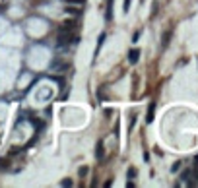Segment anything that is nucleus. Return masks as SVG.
I'll list each match as a JSON object with an SVG mask.
<instances>
[{"instance_id":"3","label":"nucleus","mask_w":198,"mask_h":188,"mask_svg":"<svg viewBox=\"0 0 198 188\" xmlns=\"http://www.w3.org/2000/svg\"><path fill=\"white\" fill-rule=\"evenodd\" d=\"M138 60H140V49H132L130 53H128V62H130V64H136Z\"/></svg>"},{"instance_id":"5","label":"nucleus","mask_w":198,"mask_h":188,"mask_svg":"<svg viewBox=\"0 0 198 188\" xmlns=\"http://www.w3.org/2000/svg\"><path fill=\"white\" fill-rule=\"evenodd\" d=\"M103 155H105V148H103V142L99 140L97 145H95V157H97V159L101 161V159H103Z\"/></svg>"},{"instance_id":"14","label":"nucleus","mask_w":198,"mask_h":188,"mask_svg":"<svg viewBox=\"0 0 198 188\" xmlns=\"http://www.w3.org/2000/svg\"><path fill=\"white\" fill-rule=\"evenodd\" d=\"M66 10H68V12H70V14H78V12H80V10H76V8H72V6H70V8H66Z\"/></svg>"},{"instance_id":"8","label":"nucleus","mask_w":198,"mask_h":188,"mask_svg":"<svg viewBox=\"0 0 198 188\" xmlns=\"http://www.w3.org/2000/svg\"><path fill=\"white\" fill-rule=\"evenodd\" d=\"M105 18H107V19L113 18V0H107V12H105Z\"/></svg>"},{"instance_id":"13","label":"nucleus","mask_w":198,"mask_h":188,"mask_svg":"<svg viewBox=\"0 0 198 188\" xmlns=\"http://www.w3.org/2000/svg\"><path fill=\"white\" fill-rule=\"evenodd\" d=\"M134 176H136V169L130 167V169H128V179H134Z\"/></svg>"},{"instance_id":"9","label":"nucleus","mask_w":198,"mask_h":188,"mask_svg":"<svg viewBox=\"0 0 198 188\" xmlns=\"http://www.w3.org/2000/svg\"><path fill=\"white\" fill-rule=\"evenodd\" d=\"M169 41H171V31H165V33H163V41H161V47H163V49L169 45Z\"/></svg>"},{"instance_id":"4","label":"nucleus","mask_w":198,"mask_h":188,"mask_svg":"<svg viewBox=\"0 0 198 188\" xmlns=\"http://www.w3.org/2000/svg\"><path fill=\"white\" fill-rule=\"evenodd\" d=\"M68 68L66 62H60V60H55L52 62V66H51V70H55V72H64Z\"/></svg>"},{"instance_id":"10","label":"nucleus","mask_w":198,"mask_h":188,"mask_svg":"<svg viewBox=\"0 0 198 188\" xmlns=\"http://www.w3.org/2000/svg\"><path fill=\"white\" fill-rule=\"evenodd\" d=\"M72 184H74L72 179H64V180H60V186H66V188H68V186H72Z\"/></svg>"},{"instance_id":"1","label":"nucleus","mask_w":198,"mask_h":188,"mask_svg":"<svg viewBox=\"0 0 198 188\" xmlns=\"http://www.w3.org/2000/svg\"><path fill=\"white\" fill-rule=\"evenodd\" d=\"M78 37L72 33V31H58V45H70V43H76Z\"/></svg>"},{"instance_id":"6","label":"nucleus","mask_w":198,"mask_h":188,"mask_svg":"<svg viewBox=\"0 0 198 188\" xmlns=\"http://www.w3.org/2000/svg\"><path fill=\"white\" fill-rule=\"evenodd\" d=\"M153 113H156V103H149V107H148V114H146V122H148V124L153 120Z\"/></svg>"},{"instance_id":"11","label":"nucleus","mask_w":198,"mask_h":188,"mask_svg":"<svg viewBox=\"0 0 198 188\" xmlns=\"http://www.w3.org/2000/svg\"><path fill=\"white\" fill-rule=\"evenodd\" d=\"M88 171H89V169H88V167H80V171H78V175H80V176H85V175H88Z\"/></svg>"},{"instance_id":"2","label":"nucleus","mask_w":198,"mask_h":188,"mask_svg":"<svg viewBox=\"0 0 198 188\" xmlns=\"http://www.w3.org/2000/svg\"><path fill=\"white\" fill-rule=\"evenodd\" d=\"M74 27H76V22L74 19H66V22H62L58 31H74Z\"/></svg>"},{"instance_id":"12","label":"nucleus","mask_w":198,"mask_h":188,"mask_svg":"<svg viewBox=\"0 0 198 188\" xmlns=\"http://www.w3.org/2000/svg\"><path fill=\"white\" fill-rule=\"evenodd\" d=\"M181 167H183V163H181V161H177V163H175L173 167H171V171H173V173H177V171L181 169Z\"/></svg>"},{"instance_id":"15","label":"nucleus","mask_w":198,"mask_h":188,"mask_svg":"<svg viewBox=\"0 0 198 188\" xmlns=\"http://www.w3.org/2000/svg\"><path fill=\"white\" fill-rule=\"evenodd\" d=\"M70 2H76V4H82L84 0H70Z\"/></svg>"},{"instance_id":"7","label":"nucleus","mask_w":198,"mask_h":188,"mask_svg":"<svg viewBox=\"0 0 198 188\" xmlns=\"http://www.w3.org/2000/svg\"><path fill=\"white\" fill-rule=\"evenodd\" d=\"M105 37H107L105 33H101V35H99V41H97V49H95V54H93V58H97V56H99V50H101V47H103V43H105Z\"/></svg>"}]
</instances>
